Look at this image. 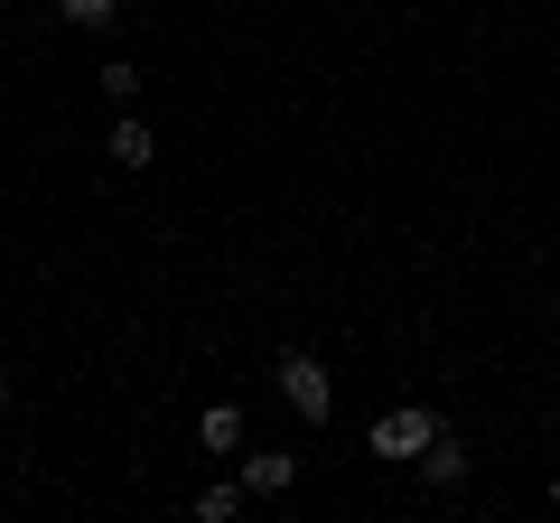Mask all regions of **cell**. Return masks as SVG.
Here are the masks:
<instances>
[{"label": "cell", "instance_id": "1", "mask_svg": "<svg viewBox=\"0 0 560 523\" xmlns=\"http://www.w3.org/2000/svg\"><path fill=\"white\" fill-rule=\"evenodd\" d=\"M280 403L300 411V421H327V411H337V383H327V364L308 356V346H290V356H280Z\"/></svg>", "mask_w": 560, "mask_h": 523}, {"label": "cell", "instance_id": "2", "mask_svg": "<svg viewBox=\"0 0 560 523\" xmlns=\"http://www.w3.org/2000/svg\"><path fill=\"white\" fill-rule=\"evenodd\" d=\"M430 440H440V411H420V403H393L374 430H364V449H374V458H420Z\"/></svg>", "mask_w": 560, "mask_h": 523}, {"label": "cell", "instance_id": "3", "mask_svg": "<svg viewBox=\"0 0 560 523\" xmlns=\"http://www.w3.org/2000/svg\"><path fill=\"white\" fill-rule=\"evenodd\" d=\"M243 486H253V504L290 496V486H300V458H290V449H253V458H243Z\"/></svg>", "mask_w": 560, "mask_h": 523}, {"label": "cell", "instance_id": "4", "mask_svg": "<svg viewBox=\"0 0 560 523\" xmlns=\"http://www.w3.org/2000/svg\"><path fill=\"white\" fill-rule=\"evenodd\" d=\"M103 160H113V168H150V160H160V131H150V121H131V113H121L113 131H103Z\"/></svg>", "mask_w": 560, "mask_h": 523}, {"label": "cell", "instance_id": "5", "mask_svg": "<svg viewBox=\"0 0 560 523\" xmlns=\"http://www.w3.org/2000/svg\"><path fill=\"white\" fill-rule=\"evenodd\" d=\"M467 467H477V458H467V440H448V430L420 449V477H430V486H467Z\"/></svg>", "mask_w": 560, "mask_h": 523}, {"label": "cell", "instance_id": "6", "mask_svg": "<svg viewBox=\"0 0 560 523\" xmlns=\"http://www.w3.org/2000/svg\"><path fill=\"white\" fill-rule=\"evenodd\" d=\"M243 504H253V486H243V477H215V486H197V523H234Z\"/></svg>", "mask_w": 560, "mask_h": 523}, {"label": "cell", "instance_id": "7", "mask_svg": "<svg viewBox=\"0 0 560 523\" xmlns=\"http://www.w3.org/2000/svg\"><path fill=\"white\" fill-rule=\"evenodd\" d=\"M197 440L215 449V458H234V449H243V411H234V403H206V421H197Z\"/></svg>", "mask_w": 560, "mask_h": 523}, {"label": "cell", "instance_id": "8", "mask_svg": "<svg viewBox=\"0 0 560 523\" xmlns=\"http://www.w3.org/2000/svg\"><path fill=\"white\" fill-rule=\"evenodd\" d=\"M57 20H66V28H113L121 0H57Z\"/></svg>", "mask_w": 560, "mask_h": 523}, {"label": "cell", "instance_id": "9", "mask_svg": "<svg viewBox=\"0 0 560 523\" xmlns=\"http://www.w3.org/2000/svg\"><path fill=\"white\" fill-rule=\"evenodd\" d=\"M94 84H103L113 103H131V94H140V66H131V57H103V75H94Z\"/></svg>", "mask_w": 560, "mask_h": 523}, {"label": "cell", "instance_id": "10", "mask_svg": "<svg viewBox=\"0 0 560 523\" xmlns=\"http://www.w3.org/2000/svg\"><path fill=\"white\" fill-rule=\"evenodd\" d=\"M0 411H10V374H0Z\"/></svg>", "mask_w": 560, "mask_h": 523}, {"label": "cell", "instance_id": "11", "mask_svg": "<svg viewBox=\"0 0 560 523\" xmlns=\"http://www.w3.org/2000/svg\"><path fill=\"white\" fill-rule=\"evenodd\" d=\"M551 514H560V477H551Z\"/></svg>", "mask_w": 560, "mask_h": 523}]
</instances>
